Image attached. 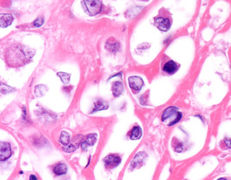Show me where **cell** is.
Segmentation results:
<instances>
[{
  "instance_id": "6da1fadb",
  "label": "cell",
  "mask_w": 231,
  "mask_h": 180,
  "mask_svg": "<svg viewBox=\"0 0 231 180\" xmlns=\"http://www.w3.org/2000/svg\"><path fill=\"white\" fill-rule=\"evenodd\" d=\"M33 56L32 52L22 45H13L6 50V63L12 67H20L30 61Z\"/></svg>"
},
{
  "instance_id": "7a4b0ae2",
  "label": "cell",
  "mask_w": 231,
  "mask_h": 180,
  "mask_svg": "<svg viewBox=\"0 0 231 180\" xmlns=\"http://www.w3.org/2000/svg\"><path fill=\"white\" fill-rule=\"evenodd\" d=\"M81 4L85 11L90 16H95L101 10L100 0H81Z\"/></svg>"
},
{
  "instance_id": "3957f363",
  "label": "cell",
  "mask_w": 231,
  "mask_h": 180,
  "mask_svg": "<svg viewBox=\"0 0 231 180\" xmlns=\"http://www.w3.org/2000/svg\"><path fill=\"white\" fill-rule=\"evenodd\" d=\"M83 140H84V136L83 135H77V136H75L69 142V144H68L67 146H64V147L63 148V151H65L67 153L74 152V150H76L78 148V147L81 144V142H82Z\"/></svg>"
},
{
  "instance_id": "277c9868",
  "label": "cell",
  "mask_w": 231,
  "mask_h": 180,
  "mask_svg": "<svg viewBox=\"0 0 231 180\" xmlns=\"http://www.w3.org/2000/svg\"><path fill=\"white\" fill-rule=\"evenodd\" d=\"M103 161H104V164H105L106 168L112 169V168H114V167L118 166L121 164V157L118 156V155L109 154L107 155L106 157H105Z\"/></svg>"
},
{
  "instance_id": "5b68a950",
  "label": "cell",
  "mask_w": 231,
  "mask_h": 180,
  "mask_svg": "<svg viewBox=\"0 0 231 180\" xmlns=\"http://www.w3.org/2000/svg\"><path fill=\"white\" fill-rule=\"evenodd\" d=\"M128 83L129 86L132 91L134 92H139L141 90V88L144 85V81L141 78L137 77V76H132L128 78Z\"/></svg>"
},
{
  "instance_id": "8992f818",
  "label": "cell",
  "mask_w": 231,
  "mask_h": 180,
  "mask_svg": "<svg viewBox=\"0 0 231 180\" xmlns=\"http://www.w3.org/2000/svg\"><path fill=\"white\" fill-rule=\"evenodd\" d=\"M11 155V146L7 142H1L0 144V160L5 161L9 159Z\"/></svg>"
},
{
  "instance_id": "52a82bcc",
  "label": "cell",
  "mask_w": 231,
  "mask_h": 180,
  "mask_svg": "<svg viewBox=\"0 0 231 180\" xmlns=\"http://www.w3.org/2000/svg\"><path fill=\"white\" fill-rule=\"evenodd\" d=\"M154 22L159 30L164 31V32L168 30L171 27V22L165 17H156Z\"/></svg>"
},
{
  "instance_id": "ba28073f",
  "label": "cell",
  "mask_w": 231,
  "mask_h": 180,
  "mask_svg": "<svg viewBox=\"0 0 231 180\" xmlns=\"http://www.w3.org/2000/svg\"><path fill=\"white\" fill-rule=\"evenodd\" d=\"M97 140V134H88L87 137H85L84 140H82L81 144V147L83 150H86L88 147H91L93 145L95 144Z\"/></svg>"
},
{
  "instance_id": "9c48e42d",
  "label": "cell",
  "mask_w": 231,
  "mask_h": 180,
  "mask_svg": "<svg viewBox=\"0 0 231 180\" xmlns=\"http://www.w3.org/2000/svg\"><path fill=\"white\" fill-rule=\"evenodd\" d=\"M179 113L178 111V108L175 107V106H171V107H168L167 109H164V111L162 114V116H161V119L163 122H165L166 120H168L172 116H176Z\"/></svg>"
},
{
  "instance_id": "30bf717a",
  "label": "cell",
  "mask_w": 231,
  "mask_h": 180,
  "mask_svg": "<svg viewBox=\"0 0 231 180\" xmlns=\"http://www.w3.org/2000/svg\"><path fill=\"white\" fill-rule=\"evenodd\" d=\"M178 65L173 61H170L166 62L163 67V71L168 74H172L174 72H177L178 70Z\"/></svg>"
},
{
  "instance_id": "8fae6325",
  "label": "cell",
  "mask_w": 231,
  "mask_h": 180,
  "mask_svg": "<svg viewBox=\"0 0 231 180\" xmlns=\"http://www.w3.org/2000/svg\"><path fill=\"white\" fill-rule=\"evenodd\" d=\"M123 90H124V86H123V84L121 81H116V82L113 84L112 91H113V94L115 98L121 96L122 92H123Z\"/></svg>"
},
{
  "instance_id": "7c38bea8",
  "label": "cell",
  "mask_w": 231,
  "mask_h": 180,
  "mask_svg": "<svg viewBox=\"0 0 231 180\" xmlns=\"http://www.w3.org/2000/svg\"><path fill=\"white\" fill-rule=\"evenodd\" d=\"M53 171H54V173L56 176L64 175L68 171V166L65 165L64 163H59L57 165H56V166L54 167Z\"/></svg>"
},
{
  "instance_id": "4fadbf2b",
  "label": "cell",
  "mask_w": 231,
  "mask_h": 180,
  "mask_svg": "<svg viewBox=\"0 0 231 180\" xmlns=\"http://www.w3.org/2000/svg\"><path fill=\"white\" fill-rule=\"evenodd\" d=\"M13 21V16L11 14H2L0 17V22L3 28H5L7 26H10Z\"/></svg>"
},
{
  "instance_id": "5bb4252c",
  "label": "cell",
  "mask_w": 231,
  "mask_h": 180,
  "mask_svg": "<svg viewBox=\"0 0 231 180\" xmlns=\"http://www.w3.org/2000/svg\"><path fill=\"white\" fill-rule=\"evenodd\" d=\"M107 108H108V103L104 100H102V99H98L95 103V107L93 109V112L99 111V110H103V109H106Z\"/></svg>"
},
{
  "instance_id": "9a60e30c",
  "label": "cell",
  "mask_w": 231,
  "mask_h": 180,
  "mask_svg": "<svg viewBox=\"0 0 231 180\" xmlns=\"http://www.w3.org/2000/svg\"><path fill=\"white\" fill-rule=\"evenodd\" d=\"M142 135V130L140 127L135 126L133 127V129H132L131 133H130V139L131 140H138L141 137Z\"/></svg>"
},
{
  "instance_id": "2e32d148",
  "label": "cell",
  "mask_w": 231,
  "mask_h": 180,
  "mask_svg": "<svg viewBox=\"0 0 231 180\" xmlns=\"http://www.w3.org/2000/svg\"><path fill=\"white\" fill-rule=\"evenodd\" d=\"M106 47L110 52L114 53L119 50V43L117 41H114L113 39H109L106 44Z\"/></svg>"
},
{
  "instance_id": "e0dca14e",
  "label": "cell",
  "mask_w": 231,
  "mask_h": 180,
  "mask_svg": "<svg viewBox=\"0 0 231 180\" xmlns=\"http://www.w3.org/2000/svg\"><path fill=\"white\" fill-rule=\"evenodd\" d=\"M70 135L68 134V132L66 131H63L61 133V135H60V138H59V142L61 144H63V146H67L68 144H69L70 142Z\"/></svg>"
},
{
  "instance_id": "ac0fdd59",
  "label": "cell",
  "mask_w": 231,
  "mask_h": 180,
  "mask_svg": "<svg viewBox=\"0 0 231 180\" xmlns=\"http://www.w3.org/2000/svg\"><path fill=\"white\" fill-rule=\"evenodd\" d=\"M58 76L61 78L62 81H63L64 84H68L69 79H70V76L67 74V73H64V72H59L58 73Z\"/></svg>"
},
{
  "instance_id": "d6986e66",
  "label": "cell",
  "mask_w": 231,
  "mask_h": 180,
  "mask_svg": "<svg viewBox=\"0 0 231 180\" xmlns=\"http://www.w3.org/2000/svg\"><path fill=\"white\" fill-rule=\"evenodd\" d=\"M182 116H183V115H182V113L181 112H179L178 113V115L175 116V118L172 119L171 121V123L168 124L169 126H172V125H174V124H176V123H179V121L181 120V118H182Z\"/></svg>"
},
{
  "instance_id": "ffe728a7",
  "label": "cell",
  "mask_w": 231,
  "mask_h": 180,
  "mask_svg": "<svg viewBox=\"0 0 231 180\" xmlns=\"http://www.w3.org/2000/svg\"><path fill=\"white\" fill-rule=\"evenodd\" d=\"M42 23H43V20H42V17H38L37 20L34 22L33 25L35 27H40V26H42Z\"/></svg>"
},
{
  "instance_id": "44dd1931",
  "label": "cell",
  "mask_w": 231,
  "mask_h": 180,
  "mask_svg": "<svg viewBox=\"0 0 231 180\" xmlns=\"http://www.w3.org/2000/svg\"><path fill=\"white\" fill-rule=\"evenodd\" d=\"M30 180H38V179H37V176L34 175V174H31V175L30 176Z\"/></svg>"
},
{
  "instance_id": "7402d4cb",
  "label": "cell",
  "mask_w": 231,
  "mask_h": 180,
  "mask_svg": "<svg viewBox=\"0 0 231 180\" xmlns=\"http://www.w3.org/2000/svg\"><path fill=\"white\" fill-rule=\"evenodd\" d=\"M217 180H228L227 178H218Z\"/></svg>"
}]
</instances>
